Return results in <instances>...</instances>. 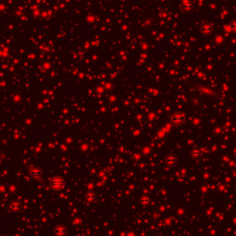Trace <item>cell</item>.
<instances>
[{
	"instance_id": "cell-1",
	"label": "cell",
	"mask_w": 236,
	"mask_h": 236,
	"mask_svg": "<svg viewBox=\"0 0 236 236\" xmlns=\"http://www.w3.org/2000/svg\"><path fill=\"white\" fill-rule=\"evenodd\" d=\"M50 184L54 189L59 190V189H62L65 186V181L61 177H54V178L51 180Z\"/></svg>"
},
{
	"instance_id": "cell-2",
	"label": "cell",
	"mask_w": 236,
	"mask_h": 236,
	"mask_svg": "<svg viewBox=\"0 0 236 236\" xmlns=\"http://www.w3.org/2000/svg\"><path fill=\"white\" fill-rule=\"evenodd\" d=\"M42 174V172L38 168H34L30 172V177L32 179H39Z\"/></svg>"
},
{
	"instance_id": "cell-3",
	"label": "cell",
	"mask_w": 236,
	"mask_h": 236,
	"mask_svg": "<svg viewBox=\"0 0 236 236\" xmlns=\"http://www.w3.org/2000/svg\"><path fill=\"white\" fill-rule=\"evenodd\" d=\"M54 233H56L57 236H64L66 234V229L65 227L63 226H57L56 229H54Z\"/></svg>"
},
{
	"instance_id": "cell-4",
	"label": "cell",
	"mask_w": 236,
	"mask_h": 236,
	"mask_svg": "<svg viewBox=\"0 0 236 236\" xmlns=\"http://www.w3.org/2000/svg\"><path fill=\"white\" fill-rule=\"evenodd\" d=\"M21 205L19 203H12L11 204V206H10V208L12 210H19L21 209Z\"/></svg>"
},
{
	"instance_id": "cell-5",
	"label": "cell",
	"mask_w": 236,
	"mask_h": 236,
	"mask_svg": "<svg viewBox=\"0 0 236 236\" xmlns=\"http://www.w3.org/2000/svg\"><path fill=\"white\" fill-rule=\"evenodd\" d=\"M202 31H203V32H205V33H209L210 31H211V27L208 26V25L204 26L203 28H202Z\"/></svg>"
},
{
	"instance_id": "cell-6",
	"label": "cell",
	"mask_w": 236,
	"mask_h": 236,
	"mask_svg": "<svg viewBox=\"0 0 236 236\" xmlns=\"http://www.w3.org/2000/svg\"><path fill=\"white\" fill-rule=\"evenodd\" d=\"M231 27L233 28L234 30H236V21H233L231 22Z\"/></svg>"
}]
</instances>
